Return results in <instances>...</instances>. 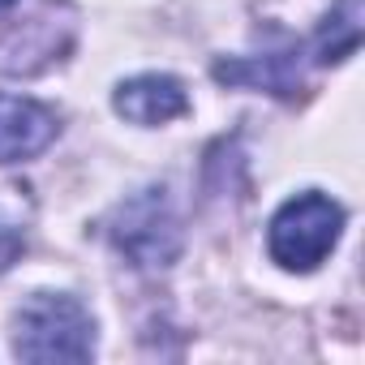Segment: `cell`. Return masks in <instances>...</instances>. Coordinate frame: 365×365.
I'll use <instances>...</instances> for the list:
<instances>
[{"label": "cell", "instance_id": "obj_1", "mask_svg": "<svg viewBox=\"0 0 365 365\" xmlns=\"http://www.w3.org/2000/svg\"><path fill=\"white\" fill-rule=\"evenodd\" d=\"M14 352L22 361H91L95 352V318L69 292H39L18 309Z\"/></svg>", "mask_w": 365, "mask_h": 365}, {"label": "cell", "instance_id": "obj_4", "mask_svg": "<svg viewBox=\"0 0 365 365\" xmlns=\"http://www.w3.org/2000/svg\"><path fill=\"white\" fill-rule=\"evenodd\" d=\"M112 108L133 125H168L190 112V95L172 73H142L116 86Z\"/></svg>", "mask_w": 365, "mask_h": 365}, {"label": "cell", "instance_id": "obj_6", "mask_svg": "<svg viewBox=\"0 0 365 365\" xmlns=\"http://www.w3.org/2000/svg\"><path fill=\"white\" fill-rule=\"evenodd\" d=\"M215 78L228 86H262L271 95H292L301 86L297 52H271V56H245V61H220Z\"/></svg>", "mask_w": 365, "mask_h": 365}, {"label": "cell", "instance_id": "obj_3", "mask_svg": "<svg viewBox=\"0 0 365 365\" xmlns=\"http://www.w3.org/2000/svg\"><path fill=\"white\" fill-rule=\"evenodd\" d=\"M112 241L133 267H172L180 254V224L168 207V194L142 190L138 198H129L112 220Z\"/></svg>", "mask_w": 365, "mask_h": 365}, {"label": "cell", "instance_id": "obj_2", "mask_svg": "<svg viewBox=\"0 0 365 365\" xmlns=\"http://www.w3.org/2000/svg\"><path fill=\"white\" fill-rule=\"evenodd\" d=\"M344 232V207L318 190H305L297 198H288L267 228V250L271 262H279L284 271H314Z\"/></svg>", "mask_w": 365, "mask_h": 365}, {"label": "cell", "instance_id": "obj_8", "mask_svg": "<svg viewBox=\"0 0 365 365\" xmlns=\"http://www.w3.org/2000/svg\"><path fill=\"white\" fill-rule=\"evenodd\" d=\"M22 250V232H14V228H0V271H5L9 262H14V254Z\"/></svg>", "mask_w": 365, "mask_h": 365}, {"label": "cell", "instance_id": "obj_7", "mask_svg": "<svg viewBox=\"0 0 365 365\" xmlns=\"http://www.w3.org/2000/svg\"><path fill=\"white\" fill-rule=\"evenodd\" d=\"M356 43H361V0H339V9L318 31V61L322 65L344 61L356 52Z\"/></svg>", "mask_w": 365, "mask_h": 365}, {"label": "cell", "instance_id": "obj_9", "mask_svg": "<svg viewBox=\"0 0 365 365\" xmlns=\"http://www.w3.org/2000/svg\"><path fill=\"white\" fill-rule=\"evenodd\" d=\"M5 5H14V0H0V9H5Z\"/></svg>", "mask_w": 365, "mask_h": 365}, {"label": "cell", "instance_id": "obj_5", "mask_svg": "<svg viewBox=\"0 0 365 365\" xmlns=\"http://www.w3.org/2000/svg\"><path fill=\"white\" fill-rule=\"evenodd\" d=\"M56 138V116L22 95H0V163H22L48 150Z\"/></svg>", "mask_w": 365, "mask_h": 365}]
</instances>
